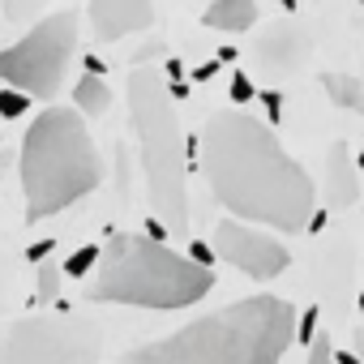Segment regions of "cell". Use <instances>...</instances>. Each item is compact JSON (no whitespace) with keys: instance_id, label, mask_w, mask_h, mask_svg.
<instances>
[{"instance_id":"cell-10","label":"cell","mask_w":364,"mask_h":364,"mask_svg":"<svg viewBox=\"0 0 364 364\" xmlns=\"http://www.w3.org/2000/svg\"><path fill=\"white\" fill-rule=\"evenodd\" d=\"M90 26L103 43H120L154 26V0H90Z\"/></svg>"},{"instance_id":"cell-6","label":"cell","mask_w":364,"mask_h":364,"mask_svg":"<svg viewBox=\"0 0 364 364\" xmlns=\"http://www.w3.org/2000/svg\"><path fill=\"white\" fill-rule=\"evenodd\" d=\"M73 48H77V9L39 18L31 35H22L14 48H0V82L26 90L31 99H56Z\"/></svg>"},{"instance_id":"cell-24","label":"cell","mask_w":364,"mask_h":364,"mask_svg":"<svg viewBox=\"0 0 364 364\" xmlns=\"http://www.w3.org/2000/svg\"><path fill=\"white\" fill-rule=\"evenodd\" d=\"M52 253H56V240H39V245H31V249H26V262H35V266H39V262H48Z\"/></svg>"},{"instance_id":"cell-12","label":"cell","mask_w":364,"mask_h":364,"mask_svg":"<svg viewBox=\"0 0 364 364\" xmlns=\"http://www.w3.org/2000/svg\"><path fill=\"white\" fill-rule=\"evenodd\" d=\"M206 26L210 31H228V35L253 31L257 26V5H253V0H210Z\"/></svg>"},{"instance_id":"cell-13","label":"cell","mask_w":364,"mask_h":364,"mask_svg":"<svg viewBox=\"0 0 364 364\" xmlns=\"http://www.w3.org/2000/svg\"><path fill=\"white\" fill-rule=\"evenodd\" d=\"M73 107H77V112H86L90 120H95V116H103V112L112 107V86L103 82V73H90V69L82 73V82L73 86Z\"/></svg>"},{"instance_id":"cell-9","label":"cell","mask_w":364,"mask_h":364,"mask_svg":"<svg viewBox=\"0 0 364 364\" xmlns=\"http://www.w3.org/2000/svg\"><path fill=\"white\" fill-rule=\"evenodd\" d=\"M309 52H313V39H309V31H304L300 22H291V18L270 22V26L253 39V48H249L253 65H257L262 73H270V77L296 73V69L309 60Z\"/></svg>"},{"instance_id":"cell-7","label":"cell","mask_w":364,"mask_h":364,"mask_svg":"<svg viewBox=\"0 0 364 364\" xmlns=\"http://www.w3.org/2000/svg\"><path fill=\"white\" fill-rule=\"evenodd\" d=\"M99 355V330L86 317L73 313H35L14 321L0 360H95Z\"/></svg>"},{"instance_id":"cell-27","label":"cell","mask_w":364,"mask_h":364,"mask_svg":"<svg viewBox=\"0 0 364 364\" xmlns=\"http://www.w3.org/2000/svg\"><path fill=\"white\" fill-rule=\"evenodd\" d=\"M283 5H287V9H291V5H296V0H283Z\"/></svg>"},{"instance_id":"cell-16","label":"cell","mask_w":364,"mask_h":364,"mask_svg":"<svg viewBox=\"0 0 364 364\" xmlns=\"http://www.w3.org/2000/svg\"><path fill=\"white\" fill-rule=\"evenodd\" d=\"M99 253H103V249H95V245H86V249L69 253V262H65V274H69V279H86V274H95V266H99Z\"/></svg>"},{"instance_id":"cell-15","label":"cell","mask_w":364,"mask_h":364,"mask_svg":"<svg viewBox=\"0 0 364 364\" xmlns=\"http://www.w3.org/2000/svg\"><path fill=\"white\" fill-rule=\"evenodd\" d=\"M60 279H65V266L56 270V266L39 262V270H35V304H52L60 296Z\"/></svg>"},{"instance_id":"cell-20","label":"cell","mask_w":364,"mask_h":364,"mask_svg":"<svg viewBox=\"0 0 364 364\" xmlns=\"http://www.w3.org/2000/svg\"><path fill=\"white\" fill-rule=\"evenodd\" d=\"M249 99H257V86L249 82V73H236L232 77V103H249Z\"/></svg>"},{"instance_id":"cell-17","label":"cell","mask_w":364,"mask_h":364,"mask_svg":"<svg viewBox=\"0 0 364 364\" xmlns=\"http://www.w3.org/2000/svg\"><path fill=\"white\" fill-rule=\"evenodd\" d=\"M48 0H0V14H5L9 22H31L35 14H43Z\"/></svg>"},{"instance_id":"cell-18","label":"cell","mask_w":364,"mask_h":364,"mask_svg":"<svg viewBox=\"0 0 364 364\" xmlns=\"http://www.w3.org/2000/svg\"><path fill=\"white\" fill-rule=\"evenodd\" d=\"M26 107H31V95H26V90H18V86H5V90H0V116L14 120V116H22Z\"/></svg>"},{"instance_id":"cell-4","label":"cell","mask_w":364,"mask_h":364,"mask_svg":"<svg viewBox=\"0 0 364 364\" xmlns=\"http://www.w3.org/2000/svg\"><path fill=\"white\" fill-rule=\"evenodd\" d=\"M210 266L163 245V236L120 232L103 245L90 274V300L137 304V309H185L210 296Z\"/></svg>"},{"instance_id":"cell-8","label":"cell","mask_w":364,"mask_h":364,"mask_svg":"<svg viewBox=\"0 0 364 364\" xmlns=\"http://www.w3.org/2000/svg\"><path fill=\"white\" fill-rule=\"evenodd\" d=\"M215 249H219V257L228 266H236V270H245L253 279H274L291 262V253L274 236L257 232V223H249V219H223L215 228Z\"/></svg>"},{"instance_id":"cell-2","label":"cell","mask_w":364,"mask_h":364,"mask_svg":"<svg viewBox=\"0 0 364 364\" xmlns=\"http://www.w3.org/2000/svg\"><path fill=\"white\" fill-rule=\"evenodd\" d=\"M296 338V313L279 296H249L206 313L167 338L137 347V364H274Z\"/></svg>"},{"instance_id":"cell-11","label":"cell","mask_w":364,"mask_h":364,"mask_svg":"<svg viewBox=\"0 0 364 364\" xmlns=\"http://www.w3.org/2000/svg\"><path fill=\"white\" fill-rule=\"evenodd\" d=\"M355 193H360V176H355L351 150H347V141H334L326 154V202L338 210V206H351Z\"/></svg>"},{"instance_id":"cell-21","label":"cell","mask_w":364,"mask_h":364,"mask_svg":"<svg viewBox=\"0 0 364 364\" xmlns=\"http://www.w3.org/2000/svg\"><path fill=\"white\" fill-rule=\"evenodd\" d=\"M257 99L266 103V120H270V124H279V120H283V95H279V90H262Z\"/></svg>"},{"instance_id":"cell-22","label":"cell","mask_w":364,"mask_h":364,"mask_svg":"<svg viewBox=\"0 0 364 364\" xmlns=\"http://www.w3.org/2000/svg\"><path fill=\"white\" fill-rule=\"evenodd\" d=\"M189 257H193V262H202V266H215L219 249H215V245H206V240H193V245H189Z\"/></svg>"},{"instance_id":"cell-26","label":"cell","mask_w":364,"mask_h":364,"mask_svg":"<svg viewBox=\"0 0 364 364\" xmlns=\"http://www.w3.org/2000/svg\"><path fill=\"white\" fill-rule=\"evenodd\" d=\"M215 69H219V60H210V65H202V69H198L193 77H198V82H210V77H215Z\"/></svg>"},{"instance_id":"cell-19","label":"cell","mask_w":364,"mask_h":364,"mask_svg":"<svg viewBox=\"0 0 364 364\" xmlns=\"http://www.w3.org/2000/svg\"><path fill=\"white\" fill-rule=\"evenodd\" d=\"M317 317H321V309H304V317L296 321V343H313L317 338Z\"/></svg>"},{"instance_id":"cell-14","label":"cell","mask_w":364,"mask_h":364,"mask_svg":"<svg viewBox=\"0 0 364 364\" xmlns=\"http://www.w3.org/2000/svg\"><path fill=\"white\" fill-rule=\"evenodd\" d=\"M321 90L330 95V103H338V107H347V112L364 107V82H360L355 73L330 69V73H321Z\"/></svg>"},{"instance_id":"cell-1","label":"cell","mask_w":364,"mask_h":364,"mask_svg":"<svg viewBox=\"0 0 364 364\" xmlns=\"http://www.w3.org/2000/svg\"><path fill=\"white\" fill-rule=\"evenodd\" d=\"M202 176L210 193L257 228L300 232L317 210L313 176L283 150L270 124L240 107H223L202 129Z\"/></svg>"},{"instance_id":"cell-25","label":"cell","mask_w":364,"mask_h":364,"mask_svg":"<svg viewBox=\"0 0 364 364\" xmlns=\"http://www.w3.org/2000/svg\"><path fill=\"white\" fill-rule=\"evenodd\" d=\"M5 304H9V274L0 266V313H5Z\"/></svg>"},{"instance_id":"cell-28","label":"cell","mask_w":364,"mask_h":364,"mask_svg":"<svg viewBox=\"0 0 364 364\" xmlns=\"http://www.w3.org/2000/svg\"><path fill=\"white\" fill-rule=\"evenodd\" d=\"M360 167H364V154H360Z\"/></svg>"},{"instance_id":"cell-3","label":"cell","mask_w":364,"mask_h":364,"mask_svg":"<svg viewBox=\"0 0 364 364\" xmlns=\"http://www.w3.org/2000/svg\"><path fill=\"white\" fill-rule=\"evenodd\" d=\"M86 120L90 116L77 107H48L26 129V137H22L26 223L52 219L103 185V154H99Z\"/></svg>"},{"instance_id":"cell-23","label":"cell","mask_w":364,"mask_h":364,"mask_svg":"<svg viewBox=\"0 0 364 364\" xmlns=\"http://www.w3.org/2000/svg\"><path fill=\"white\" fill-rule=\"evenodd\" d=\"M309 360H313V364H321V360H334V347H330V338H326V334H317V338H313V347H309Z\"/></svg>"},{"instance_id":"cell-5","label":"cell","mask_w":364,"mask_h":364,"mask_svg":"<svg viewBox=\"0 0 364 364\" xmlns=\"http://www.w3.org/2000/svg\"><path fill=\"white\" fill-rule=\"evenodd\" d=\"M129 116L141 150L146 202L171 236L189 232V189H185V133H180L176 99L163 86L159 69L129 73Z\"/></svg>"}]
</instances>
